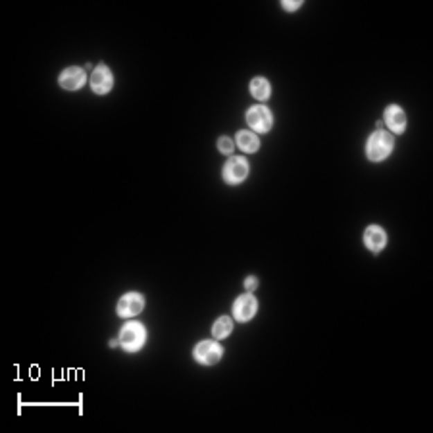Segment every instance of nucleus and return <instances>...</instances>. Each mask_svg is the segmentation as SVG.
Segmentation results:
<instances>
[{
    "label": "nucleus",
    "mask_w": 433,
    "mask_h": 433,
    "mask_svg": "<svg viewBox=\"0 0 433 433\" xmlns=\"http://www.w3.org/2000/svg\"><path fill=\"white\" fill-rule=\"evenodd\" d=\"M395 148V137L389 131L378 130L366 141V156L370 162H383L387 160Z\"/></svg>",
    "instance_id": "f257e3e1"
},
{
    "label": "nucleus",
    "mask_w": 433,
    "mask_h": 433,
    "mask_svg": "<svg viewBox=\"0 0 433 433\" xmlns=\"http://www.w3.org/2000/svg\"><path fill=\"white\" fill-rule=\"evenodd\" d=\"M147 328L141 321H125V326L120 329V346L125 353H139L147 343Z\"/></svg>",
    "instance_id": "f03ea898"
},
{
    "label": "nucleus",
    "mask_w": 433,
    "mask_h": 433,
    "mask_svg": "<svg viewBox=\"0 0 433 433\" xmlns=\"http://www.w3.org/2000/svg\"><path fill=\"white\" fill-rule=\"evenodd\" d=\"M249 172H251V166H249V160L245 156H229L227 162L222 168V177L227 185H241L247 177H249Z\"/></svg>",
    "instance_id": "7ed1b4c3"
},
{
    "label": "nucleus",
    "mask_w": 433,
    "mask_h": 433,
    "mask_svg": "<svg viewBox=\"0 0 433 433\" xmlns=\"http://www.w3.org/2000/svg\"><path fill=\"white\" fill-rule=\"evenodd\" d=\"M222 356H224V346L220 345L216 339L214 341L202 339L193 346V358L202 366H214L222 360Z\"/></svg>",
    "instance_id": "20e7f679"
},
{
    "label": "nucleus",
    "mask_w": 433,
    "mask_h": 433,
    "mask_svg": "<svg viewBox=\"0 0 433 433\" xmlns=\"http://www.w3.org/2000/svg\"><path fill=\"white\" fill-rule=\"evenodd\" d=\"M247 123L252 131L256 133H268L274 127V114L269 112L268 106L264 104H254L247 110Z\"/></svg>",
    "instance_id": "39448f33"
},
{
    "label": "nucleus",
    "mask_w": 433,
    "mask_h": 433,
    "mask_svg": "<svg viewBox=\"0 0 433 433\" xmlns=\"http://www.w3.org/2000/svg\"><path fill=\"white\" fill-rule=\"evenodd\" d=\"M143 310H145V294L137 293V291L125 293L116 304V314L123 320L135 318Z\"/></svg>",
    "instance_id": "423d86ee"
},
{
    "label": "nucleus",
    "mask_w": 433,
    "mask_h": 433,
    "mask_svg": "<svg viewBox=\"0 0 433 433\" xmlns=\"http://www.w3.org/2000/svg\"><path fill=\"white\" fill-rule=\"evenodd\" d=\"M258 312V301L252 293L239 294L233 301V318L239 324H247L251 321Z\"/></svg>",
    "instance_id": "0eeeda50"
},
{
    "label": "nucleus",
    "mask_w": 433,
    "mask_h": 433,
    "mask_svg": "<svg viewBox=\"0 0 433 433\" xmlns=\"http://www.w3.org/2000/svg\"><path fill=\"white\" fill-rule=\"evenodd\" d=\"M89 83H91V89L95 95H108L114 89V73L112 69L108 66H96L93 71H91V78H89Z\"/></svg>",
    "instance_id": "6e6552de"
},
{
    "label": "nucleus",
    "mask_w": 433,
    "mask_h": 433,
    "mask_svg": "<svg viewBox=\"0 0 433 433\" xmlns=\"http://www.w3.org/2000/svg\"><path fill=\"white\" fill-rule=\"evenodd\" d=\"M87 81L89 78H87L85 68H79V66H68L66 69H62L58 76V85L64 91H79L85 87Z\"/></svg>",
    "instance_id": "1a4fd4ad"
},
{
    "label": "nucleus",
    "mask_w": 433,
    "mask_h": 433,
    "mask_svg": "<svg viewBox=\"0 0 433 433\" xmlns=\"http://www.w3.org/2000/svg\"><path fill=\"white\" fill-rule=\"evenodd\" d=\"M362 241H364V247L368 249V251L372 252H380L383 251L385 247H387V241H389V237H387V231L378 224H372L368 225L366 229H364V235H362Z\"/></svg>",
    "instance_id": "9d476101"
},
{
    "label": "nucleus",
    "mask_w": 433,
    "mask_h": 433,
    "mask_svg": "<svg viewBox=\"0 0 433 433\" xmlns=\"http://www.w3.org/2000/svg\"><path fill=\"white\" fill-rule=\"evenodd\" d=\"M383 121H385V125H387V130L391 133H397L398 135V133H405V130H407V114L398 104H389L385 108Z\"/></svg>",
    "instance_id": "9b49d317"
},
{
    "label": "nucleus",
    "mask_w": 433,
    "mask_h": 433,
    "mask_svg": "<svg viewBox=\"0 0 433 433\" xmlns=\"http://www.w3.org/2000/svg\"><path fill=\"white\" fill-rule=\"evenodd\" d=\"M235 147H239L245 154H254L260 148V139L254 131L239 130L235 135Z\"/></svg>",
    "instance_id": "f8f14e48"
},
{
    "label": "nucleus",
    "mask_w": 433,
    "mask_h": 433,
    "mask_svg": "<svg viewBox=\"0 0 433 433\" xmlns=\"http://www.w3.org/2000/svg\"><path fill=\"white\" fill-rule=\"evenodd\" d=\"M249 89H251V95L256 100H260V103H266L269 96H272V85H269V81L266 78H260V76L254 78L251 81Z\"/></svg>",
    "instance_id": "ddd939ff"
},
{
    "label": "nucleus",
    "mask_w": 433,
    "mask_h": 433,
    "mask_svg": "<svg viewBox=\"0 0 433 433\" xmlns=\"http://www.w3.org/2000/svg\"><path fill=\"white\" fill-rule=\"evenodd\" d=\"M231 331H233V320L229 316H220L212 326V337L216 341H222V339L229 337Z\"/></svg>",
    "instance_id": "4468645a"
},
{
    "label": "nucleus",
    "mask_w": 433,
    "mask_h": 433,
    "mask_svg": "<svg viewBox=\"0 0 433 433\" xmlns=\"http://www.w3.org/2000/svg\"><path fill=\"white\" fill-rule=\"evenodd\" d=\"M218 150H220L222 154L231 156L233 154V150H235V141L231 137H227V135L220 137L218 139Z\"/></svg>",
    "instance_id": "2eb2a0df"
},
{
    "label": "nucleus",
    "mask_w": 433,
    "mask_h": 433,
    "mask_svg": "<svg viewBox=\"0 0 433 433\" xmlns=\"http://www.w3.org/2000/svg\"><path fill=\"white\" fill-rule=\"evenodd\" d=\"M303 6V0H283L281 2V8L285 10V12H294V10H299Z\"/></svg>",
    "instance_id": "dca6fc26"
},
{
    "label": "nucleus",
    "mask_w": 433,
    "mask_h": 433,
    "mask_svg": "<svg viewBox=\"0 0 433 433\" xmlns=\"http://www.w3.org/2000/svg\"><path fill=\"white\" fill-rule=\"evenodd\" d=\"M256 287H258V279L254 276H249L245 279V289H247V293H252Z\"/></svg>",
    "instance_id": "f3484780"
}]
</instances>
